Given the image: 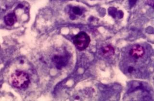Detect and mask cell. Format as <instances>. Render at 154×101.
Here are the masks:
<instances>
[{"label":"cell","mask_w":154,"mask_h":101,"mask_svg":"<svg viewBox=\"0 0 154 101\" xmlns=\"http://www.w3.org/2000/svg\"><path fill=\"white\" fill-rule=\"evenodd\" d=\"M148 4L150 6H151L152 7L154 6V0H148L147 1Z\"/></svg>","instance_id":"8"},{"label":"cell","mask_w":154,"mask_h":101,"mask_svg":"<svg viewBox=\"0 0 154 101\" xmlns=\"http://www.w3.org/2000/svg\"><path fill=\"white\" fill-rule=\"evenodd\" d=\"M144 53V48L138 44L133 46L129 51L130 56L134 59H139L142 58Z\"/></svg>","instance_id":"3"},{"label":"cell","mask_w":154,"mask_h":101,"mask_svg":"<svg viewBox=\"0 0 154 101\" xmlns=\"http://www.w3.org/2000/svg\"><path fill=\"white\" fill-rule=\"evenodd\" d=\"M4 22L9 26H12L17 20L16 15L14 13H10L4 17Z\"/></svg>","instance_id":"5"},{"label":"cell","mask_w":154,"mask_h":101,"mask_svg":"<svg viewBox=\"0 0 154 101\" xmlns=\"http://www.w3.org/2000/svg\"><path fill=\"white\" fill-rule=\"evenodd\" d=\"M73 12L74 14H76V15L81 14V10L78 7H74L73 9Z\"/></svg>","instance_id":"7"},{"label":"cell","mask_w":154,"mask_h":101,"mask_svg":"<svg viewBox=\"0 0 154 101\" xmlns=\"http://www.w3.org/2000/svg\"><path fill=\"white\" fill-rule=\"evenodd\" d=\"M12 84L17 89H24L28 87L30 79L28 73L23 71H15L11 76Z\"/></svg>","instance_id":"1"},{"label":"cell","mask_w":154,"mask_h":101,"mask_svg":"<svg viewBox=\"0 0 154 101\" xmlns=\"http://www.w3.org/2000/svg\"><path fill=\"white\" fill-rule=\"evenodd\" d=\"M73 43L78 49L83 50L89 45L90 38L86 33L80 32L73 38Z\"/></svg>","instance_id":"2"},{"label":"cell","mask_w":154,"mask_h":101,"mask_svg":"<svg viewBox=\"0 0 154 101\" xmlns=\"http://www.w3.org/2000/svg\"><path fill=\"white\" fill-rule=\"evenodd\" d=\"M53 60L56 64L58 69H61L63 67L65 66L67 63L66 58L60 56H55L53 59Z\"/></svg>","instance_id":"4"},{"label":"cell","mask_w":154,"mask_h":101,"mask_svg":"<svg viewBox=\"0 0 154 101\" xmlns=\"http://www.w3.org/2000/svg\"><path fill=\"white\" fill-rule=\"evenodd\" d=\"M102 51L104 55L106 57L111 56L115 53L114 49L111 46H106L102 49Z\"/></svg>","instance_id":"6"}]
</instances>
